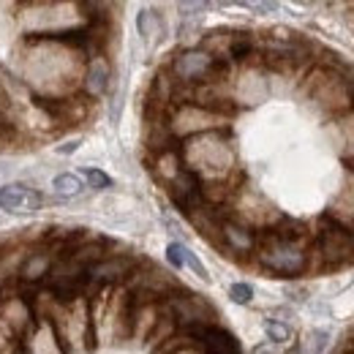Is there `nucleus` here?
<instances>
[{
    "instance_id": "f257e3e1",
    "label": "nucleus",
    "mask_w": 354,
    "mask_h": 354,
    "mask_svg": "<svg viewBox=\"0 0 354 354\" xmlns=\"http://www.w3.org/2000/svg\"><path fill=\"white\" fill-rule=\"evenodd\" d=\"M257 262L278 275H300L306 272V254L308 245L306 243H292V240H281L272 229H267L262 234H257Z\"/></svg>"
},
{
    "instance_id": "f03ea898",
    "label": "nucleus",
    "mask_w": 354,
    "mask_h": 354,
    "mask_svg": "<svg viewBox=\"0 0 354 354\" xmlns=\"http://www.w3.org/2000/svg\"><path fill=\"white\" fill-rule=\"evenodd\" d=\"M324 232H319L316 237V248L324 259V267L335 270V267L346 265L349 257L354 254V234L352 229H346L344 223H338L333 216H324Z\"/></svg>"
},
{
    "instance_id": "7ed1b4c3",
    "label": "nucleus",
    "mask_w": 354,
    "mask_h": 354,
    "mask_svg": "<svg viewBox=\"0 0 354 354\" xmlns=\"http://www.w3.org/2000/svg\"><path fill=\"white\" fill-rule=\"evenodd\" d=\"M139 265L136 257H129V254H109L106 259H101L98 265H93L88 270L90 283H95L98 289L109 286V289H118L126 283V278L131 275Z\"/></svg>"
},
{
    "instance_id": "20e7f679",
    "label": "nucleus",
    "mask_w": 354,
    "mask_h": 354,
    "mask_svg": "<svg viewBox=\"0 0 354 354\" xmlns=\"http://www.w3.org/2000/svg\"><path fill=\"white\" fill-rule=\"evenodd\" d=\"M216 57H210L205 49L194 46V49H185L172 57V66H169V74L175 77V82H183V85H199L210 68H213Z\"/></svg>"
},
{
    "instance_id": "39448f33",
    "label": "nucleus",
    "mask_w": 354,
    "mask_h": 354,
    "mask_svg": "<svg viewBox=\"0 0 354 354\" xmlns=\"http://www.w3.org/2000/svg\"><path fill=\"white\" fill-rule=\"evenodd\" d=\"M41 205H44V196L36 188L25 185V183L0 185V210H6V213L28 216V213L41 210Z\"/></svg>"
},
{
    "instance_id": "423d86ee",
    "label": "nucleus",
    "mask_w": 354,
    "mask_h": 354,
    "mask_svg": "<svg viewBox=\"0 0 354 354\" xmlns=\"http://www.w3.org/2000/svg\"><path fill=\"white\" fill-rule=\"evenodd\" d=\"M55 259H57V254H55V248H39V251H30L28 257H25V262L19 267V281H22V286H44L46 275H49V270L55 265Z\"/></svg>"
},
{
    "instance_id": "0eeeda50",
    "label": "nucleus",
    "mask_w": 354,
    "mask_h": 354,
    "mask_svg": "<svg viewBox=\"0 0 354 354\" xmlns=\"http://www.w3.org/2000/svg\"><path fill=\"white\" fill-rule=\"evenodd\" d=\"M109 80H112V68H109L106 55L90 57L85 77H82V90L88 93L90 98H98V95H104L109 90Z\"/></svg>"
},
{
    "instance_id": "6e6552de",
    "label": "nucleus",
    "mask_w": 354,
    "mask_h": 354,
    "mask_svg": "<svg viewBox=\"0 0 354 354\" xmlns=\"http://www.w3.org/2000/svg\"><path fill=\"white\" fill-rule=\"evenodd\" d=\"M221 240H223V248L226 251H234V254H251L257 248V234L237 223L234 218H226L221 223Z\"/></svg>"
},
{
    "instance_id": "1a4fd4ad",
    "label": "nucleus",
    "mask_w": 354,
    "mask_h": 354,
    "mask_svg": "<svg viewBox=\"0 0 354 354\" xmlns=\"http://www.w3.org/2000/svg\"><path fill=\"white\" fill-rule=\"evenodd\" d=\"M199 349H202V354H243L237 338L229 330L218 327V324L205 330V335L199 341Z\"/></svg>"
},
{
    "instance_id": "9d476101",
    "label": "nucleus",
    "mask_w": 354,
    "mask_h": 354,
    "mask_svg": "<svg viewBox=\"0 0 354 354\" xmlns=\"http://www.w3.org/2000/svg\"><path fill=\"white\" fill-rule=\"evenodd\" d=\"M177 330V322H175V316L169 313V310L164 308V303H161V316H158V322H156V327L150 330V335L145 338L147 341V352H153V349H158L164 341H169L172 335H175Z\"/></svg>"
},
{
    "instance_id": "9b49d317",
    "label": "nucleus",
    "mask_w": 354,
    "mask_h": 354,
    "mask_svg": "<svg viewBox=\"0 0 354 354\" xmlns=\"http://www.w3.org/2000/svg\"><path fill=\"white\" fill-rule=\"evenodd\" d=\"M136 28H139V36L147 41V46L156 44V41L161 39V33H164L161 17H158L156 11H150V8H142V11H139V17H136Z\"/></svg>"
},
{
    "instance_id": "f8f14e48",
    "label": "nucleus",
    "mask_w": 354,
    "mask_h": 354,
    "mask_svg": "<svg viewBox=\"0 0 354 354\" xmlns=\"http://www.w3.org/2000/svg\"><path fill=\"white\" fill-rule=\"evenodd\" d=\"M52 191H55V196H60V199H74V196H80V194L85 191V183H82L80 175L66 172V175H57L52 180Z\"/></svg>"
},
{
    "instance_id": "ddd939ff",
    "label": "nucleus",
    "mask_w": 354,
    "mask_h": 354,
    "mask_svg": "<svg viewBox=\"0 0 354 354\" xmlns=\"http://www.w3.org/2000/svg\"><path fill=\"white\" fill-rule=\"evenodd\" d=\"M265 333L272 344H286L292 338V330L283 324V322H275V319H267L265 322Z\"/></svg>"
},
{
    "instance_id": "4468645a",
    "label": "nucleus",
    "mask_w": 354,
    "mask_h": 354,
    "mask_svg": "<svg viewBox=\"0 0 354 354\" xmlns=\"http://www.w3.org/2000/svg\"><path fill=\"white\" fill-rule=\"evenodd\" d=\"M85 175V180H88V188H93V191H104V188H109L112 185V177L106 175V172H101V169H85L82 172Z\"/></svg>"
},
{
    "instance_id": "2eb2a0df",
    "label": "nucleus",
    "mask_w": 354,
    "mask_h": 354,
    "mask_svg": "<svg viewBox=\"0 0 354 354\" xmlns=\"http://www.w3.org/2000/svg\"><path fill=\"white\" fill-rule=\"evenodd\" d=\"M183 267H188V270H194V275H199L202 281H207L210 283V272H207V267L199 262V257L194 254V251H183Z\"/></svg>"
},
{
    "instance_id": "dca6fc26",
    "label": "nucleus",
    "mask_w": 354,
    "mask_h": 354,
    "mask_svg": "<svg viewBox=\"0 0 354 354\" xmlns=\"http://www.w3.org/2000/svg\"><path fill=\"white\" fill-rule=\"evenodd\" d=\"M229 297L237 303V306H248L254 300V289L248 283H232L229 286Z\"/></svg>"
},
{
    "instance_id": "f3484780",
    "label": "nucleus",
    "mask_w": 354,
    "mask_h": 354,
    "mask_svg": "<svg viewBox=\"0 0 354 354\" xmlns=\"http://www.w3.org/2000/svg\"><path fill=\"white\" fill-rule=\"evenodd\" d=\"M183 251H185L183 243H169V245H167V262L175 267V270L183 267Z\"/></svg>"
},
{
    "instance_id": "a211bd4d",
    "label": "nucleus",
    "mask_w": 354,
    "mask_h": 354,
    "mask_svg": "<svg viewBox=\"0 0 354 354\" xmlns=\"http://www.w3.org/2000/svg\"><path fill=\"white\" fill-rule=\"evenodd\" d=\"M330 344V333L327 330H316L313 333V354H322V349H327Z\"/></svg>"
},
{
    "instance_id": "6ab92c4d",
    "label": "nucleus",
    "mask_w": 354,
    "mask_h": 354,
    "mask_svg": "<svg viewBox=\"0 0 354 354\" xmlns=\"http://www.w3.org/2000/svg\"><path fill=\"white\" fill-rule=\"evenodd\" d=\"M251 11H257V14H272V11H278V3H245Z\"/></svg>"
},
{
    "instance_id": "aec40b11",
    "label": "nucleus",
    "mask_w": 354,
    "mask_h": 354,
    "mask_svg": "<svg viewBox=\"0 0 354 354\" xmlns=\"http://www.w3.org/2000/svg\"><path fill=\"white\" fill-rule=\"evenodd\" d=\"M210 8V3H180V11H207Z\"/></svg>"
},
{
    "instance_id": "412c9836",
    "label": "nucleus",
    "mask_w": 354,
    "mask_h": 354,
    "mask_svg": "<svg viewBox=\"0 0 354 354\" xmlns=\"http://www.w3.org/2000/svg\"><path fill=\"white\" fill-rule=\"evenodd\" d=\"M77 147H80V139H71V142L60 145V147H57V153H60V156H68V153H74Z\"/></svg>"
},
{
    "instance_id": "4be33fe9",
    "label": "nucleus",
    "mask_w": 354,
    "mask_h": 354,
    "mask_svg": "<svg viewBox=\"0 0 354 354\" xmlns=\"http://www.w3.org/2000/svg\"><path fill=\"white\" fill-rule=\"evenodd\" d=\"M11 133H14V129H11V126H8V123L0 118V142H3V139H8Z\"/></svg>"
},
{
    "instance_id": "5701e85b",
    "label": "nucleus",
    "mask_w": 354,
    "mask_h": 354,
    "mask_svg": "<svg viewBox=\"0 0 354 354\" xmlns=\"http://www.w3.org/2000/svg\"><path fill=\"white\" fill-rule=\"evenodd\" d=\"M254 354H272V352H270L267 346H257V349H254Z\"/></svg>"
},
{
    "instance_id": "b1692460",
    "label": "nucleus",
    "mask_w": 354,
    "mask_h": 354,
    "mask_svg": "<svg viewBox=\"0 0 354 354\" xmlns=\"http://www.w3.org/2000/svg\"><path fill=\"white\" fill-rule=\"evenodd\" d=\"M283 354H300V346H295V349H289V352H283Z\"/></svg>"
},
{
    "instance_id": "393cba45",
    "label": "nucleus",
    "mask_w": 354,
    "mask_h": 354,
    "mask_svg": "<svg viewBox=\"0 0 354 354\" xmlns=\"http://www.w3.org/2000/svg\"><path fill=\"white\" fill-rule=\"evenodd\" d=\"M349 169H352V172H354V161H352V164H349Z\"/></svg>"
}]
</instances>
